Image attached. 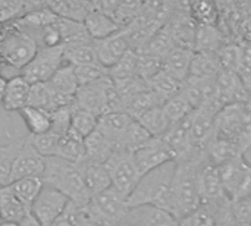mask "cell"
<instances>
[{"label": "cell", "instance_id": "e0dca14e", "mask_svg": "<svg viewBox=\"0 0 251 226\" xmlns=\"http://www.w3.org/2000/svg\"><path fill=\"white\" fill-rule=\"evenodd\" d=\"M134 121L135 119H132L125 112H109V113H106V115L99 118L97 129L109 141H112L113 146L118 150V144H119L121 138L124 137V134L126 132V129L129 128V125Z\"/></svg>", "mask_w": 251, "mask_h": 226}, {"label": "cell", "instance_id": "c3c4849f", "mask_svg": "<svg viewBox=\"0 0 251 226\" xmlns=\"http://www.w3.org/2000/svg\"><path fill=\"white\" fill-rule=\"evenodd\" d=\"M115 226H132V225H129V224H128L126 221H122V222H119L118 225H115Z\"/></svg>", "mask_w": 251, "mask_h": 226}, {"label": "cell", "instance_id": "44dd1931", "mask_svg": "<svg viewBox=\"0 0 251 226\" xmlns=\"http://www.w3.org/2000/svg\"><path fill=\"white\" fill-rule=\"evenodd\" d=\"M224 71L218 53H204V51H194L190 76L207 81H216L221 72Z\"/></svg>", "mask_w": 251, "mask_h": 226}, {"label": "cell", "instance_id": "603a6c76", "mask_svg": "<svg viewBox=\"0 0 251 226\" xmlns=\"http://www.w3.org/2000/svg\"><path fill=\"white\" fill-rule=\"evenodd\" d=\"M21 121L28 129V135H41L50 131L53 124V115L47 110L26 106L18 112Z\"/></svg>", "mask_w": 251, "mask_h": 226}, {"label": "cell", "instance_id": "681fc988", "mask_svg": "<svg viewBox=\"0 0 251 226\" xmlns=\"http://www.w3.org/2000/svg\"><path fill=\"white\" fill-rule=\"evenodd\" d=\"M3 28H4V24H3V22H0V34H1V31H3Z\"/></svg>", "mask_w": 251, "mask_h": 226}, {"label": "cell", "instance_id": "7dc6e473", "mask_svg": "<svg viewBox=\"0 0 251 226\" xmlns=\"http://www.w3.org/2000/svg\"><path fill=\"white\" fill-rule=\"evenodd\" d=\"M81 226H100V225H97V224H93V222H88V221H85L84 224Z\"/></svg>", "mask_w": 251, "mask_h": 226}, {"label": "cell", "instance_id": "60d3db41", "mask_svg": "<svg viewBox=\"0 0 251 226\" xmlns=\"http://www.w3.org/2000/svg\"><path fill=\"white\" fill-rule=\"evenodd\" d=\"M216 225V213L206 207L200 206L190 215L184 216L178 221V226H215Z\"/></svg>", "mask_w": 251, "mask_h": 226}, {"label": "cell", "instance_id": "ab89813d", "mask_svg": "<svg viewBox=\"0 0 251 226\" xmlns=\"http://www.w3.org/2000/svg\"><path fill=\"white\" fill-rule=\"evenodd\" d=\"M62 137L63 135L50 129L41 135H29V140H31V144L35 147V150L41 156L53 157V156H57V149H59Z\"/></svg>", "mask_w": 251, "mask_h": 226}, {"label": "cell", "instance_id": "1f68e13d", "mask_svg": "<svg viewBox=\"0 0 251 226\" xmlns=\"http://www.w3.org/2000/svg\"><path fill=\"white\" fill-rule=\"evenodd\" d=\"M188 10L197 26L203 25H212L216 26L219 25V4L213 1H193L188 3Z\"/></svg>", "mask_w": 251, "mask_h": 226}, {"label": "cell", "instance_id": "83f0119b", "mask_svg": "<svg viewBox=\"0 0 251 226\" xmlns=\"http://www.w3.org/2000/svg\"><path fill=\"white\" fill-rule=\"evenodd\" d=\"M57 157H62L68 162H72L75 165L85 160V146L84 138L79 137L76 132L69 129L60 140L59 149H57Z\"/></svg>", "mask_w": 251, "mask_h": 226}, {"label": "cell", "instance_id": "7a4b0ae2", "mask_svg": "<svg viewBox=\"0 0 251 226\" xmlns=\"http://www.w3.org/2000/svg\"><path fill=\"white\" fill-rule=\"evenodd\" d=\"M41 179L44 185H49L66 196L72 204L85 207L91 201V196L87 191L81 171L78 165L72 162L57 156L46 157V168Z\"/></svg>", "mask_w": 251, "mask_h": 226}, {"label": "cell", "instance_id": "f35d334b", "mask_svg": "<svg viewBox=\"0 0 251 226\" xmlns=\"http://www.w3.org/2000/svg\"><path fill=\"white\" fill-rule=\"evenodd\" d=\"M109 78L113 82L125 81L138 76V56L134 50H129L113 68L107 71Z\"/></svg>", "mask_w": 251, "mask_h": 226}, {"label": "cell", "instance_id": "52a82bcc", "mask_svg": "<svg viewBox=\"0 0 251 226\" xmlns=\"http://www.w3.org/2000/svg\"><path fill=\"white\" fill-rule=\"evenodd\" d=\"M229 201L251 197V166L238 156L218 168Z\"/></svg>", "mask_w": 251, "mask_h": 226}, {"label": "cell", "instance_id": "9a60e30c", "mask_svg": "<svg viewBox=\"0 0 251 226\" xmlns=\"http://www.w3.org/2000/svg\"><path fill=\"white\" fill-rule=\"evenodd\" d=\"M29 93H31V84L22 75H18L15 78L7 79L0 104L6 112L18 113L19 110L28 106Z\"/></svg>", "mask_w": 251, "mask_h": 226}, {"label": "cell", "instance_id": "8fae6325", "mask_svg": "<svg viewBox=\"0 0 251 226\" xmlns=\"http://www.w3.org/2000/svg\"><path fill=\"white\" fill-rule=\"evenodd\" d=\"M46 168V157L41 156L26 137L22 149L13 160L10 172V184L25 178H41Z\"/></svg>", "mask_w": 251, "mask_h": 226}, {"label": "cell", "instance_id": "e575fe53", "mask_svg": "<svg viewBox=\"0 0 251 226\" xmlns=\"http://www.w3.org/2000/svg\"><path fill=\"white\" fill-rule=\"evenodd\" d=\"M63 47H65V62L72 66L100 65L96 56L93 41L84 44H75V46H63Z\"/></svg>", "mask_w": 251, "mask_h": 226}, {"label": "cell", "instance_id": "4fadbf2b", "mask_svg": "<svg viewBox=\"0 0 251 226\" xmlns=\"http://www.w3.org/2000/svg\"><path fill=\"white\" fill-rule=\"evenodd\" d=\"M93 46H94L99 63L106 71L113 68L131 50L126 38L124 37V34L121 31L110 37H106L103 40H94Z\"/></svg>", "mask_w": 251, "mask_h": 226}, {"label": "cell", "instance_id": "30bf717a", "mask_svg": "<svg viewBox=\"0 0 251 226\" xmlns=\"http://www.w3.org/2000/svg\"><path fill=\"white\" fill-rule=\"evenodd\" d=\"M200 201L201 206L212 209L215 213L231 203L225 193L218 168L210 166L209 163H206L200 172Z\"/></svg>", "mask_w": 251, "mask_h": 226}, {"label": "cell", "instance_id": "7c38bea8", "mask_svg": "<svg viewBox=\"0 0 251 226\" xmlns=\"http://www.w3.org/2000/svg\"><path fill=\"white\" fill-rule=\"evenodd\" d=\"M135 165L141 175L151 172L169 162H175L174 153L166 144V141L160 138H151L146 146H143L140 150L132 153Z\"/></svg>", "mask_w": 251, "mask_h": 226}, {"label": "cell", "instance_id": "b9f144b4", "mask_svg": "<svg viewBox=\"0 0 251 226\" xmlns=\"http://www.w3.org/2000/svg\"><path fill=\"white\" fill-rule=\"evenodd\" d=\"M74 72L76 76V81L79 84V87L82 85H88L93 82H97L107 75V71L100 66V65H82V66H74Z\"/></svg>", "mask_w": 251, "mask_h": 226}, {"label": "cell", "instance_id": "7402d4cb", "mask_svg": "<svg viewBox=\"0 0 251 226\" xmlns=\"http://www.w3.org/2000/svg\"><path fill=\"white\" fill-rule=\"evenodd\" d=\"M28 215H29V210L15 196L10 185L0 188V219H1V222L21 224Z\"/></svg>", "mask_w": 251, "mask_h": 226}, {"label": "cell", "instance_id": "ee69618b", "mask_svg": "<svg viewBox=\"0 0 251 226\" xmlns=\"http://www.w3.org/2000/svg\"><path fill=\"white\" fill-rule=\"evenodd\" d=\"M21 138H25V137L16 135L13 121L10 119V113L6 112L0 104V140H6V143L9 144Z\"/></svg>", "mask_w": 251, "mask_h": 226}, {"label": "cell", "instance_id": "f546056e", "mask_svg": "<svg viewBox=\"0 0 251 226\" xmlns=\"http://www.w3.org/2000/svg\"><path fill=\"white\" fill-rule=\"evenodd\" d=\"M57 28L62 37V46H75V44H84L93 41L85 29L84 22L59 18Z\"/></svg>", "mask_w": 251, "mask_h": 226}, {"label": "cell", "instance_id": "ffe728a7", "mask_svg": "<svg viewBox=\"0 0 251 226\" xmlns=\"http://www.w3.org/2000/svg\"><path fill=\"white\" fill-rule=\"evenodd\" d=\"M84 25H85V29L93 41L103 40V38L110 37L121 31V26L109 15L99 10L96 7V4H94V9L84 19Z\"/></svg>", "mask_w": 251, "mask_h": 226}, {"label": "cell", "instance_id": "ba28073f", "mask_svg": "<svg viewBox=\"0 0 251 226\" xmlns=\"http://www.w3.org/2000/svg\"><path fill=\"white\" fill-rule=\"evenodd\" d=\"M69 200L60 191L43 185L40 194L31 206L29 215L41 226H51L66 210L69 206Z\"/></svg>", "mask_w": 251, "mask_h": 226}, {"label": "cell", "instance_id": "5b68a950", "mask_svg": "<svg viewBox=\"0 0 251 226\" xmlns=\"http://www.w3.org/2000/svg\"><path fill=\"white\" fill-rule=\"evenodd\" d=\"M104 166L107 169L112 188L128 199L143 176L135 165L132 153L118 150L107 159Z\"/></svg>", "mask_w": 251, "mask_h": 226}, {"label": "cell", "instance_id": "4dcf8cb0", "mask_svg": "<svg viewBox=\"0 0 251 226\" xmlns=\"http://www.w3.org/2000/svg\"><path fill=\"white\" fill-rule=\"evenodd\" d=\"M181 87H182V82L175 79L172 75H169L163 69L159 74H156L151 79H149V88L160 99L162 103H165L166 100L178 94L181 91Z\"/></svg>", "mask_w": 251, "mask_h": 226}, {"label": "cell", "instance_id": "4316f807", "mask_svg": "<svg viewBox=\"0 0 251 226\" xmlns=\"http://www.w3.org/2000/svg\"><path fill=\"white\" fill-rule=\"evenodd\" d=\"M157 106H163V103L160 101V99L149 88L143 93L135 94L134 97L128 99L124 104V112L126 115H129L132 119L138 121L144 113H147L149 110L157 107Z\"/></svg>", "mask_w": 251, "mask_h": 226}, {"label": "cell", "instance_id": "9c48e42d", "mask_svg": "<svg viewBox=\"0 0 251 226\" xmlns=\"http://www.w3.org/2000/svg\"><path fill=\"white\" fill-rule=\"evenodd\" d=\"M112 88V79L109 76L78 88L75 94V104L94 116L100 118L109 110V91Z\"/></svg>", "mask_w": 251, "mask_h": 226}, {"label": "cell", "instance_id": "cb8c5ba5", "mask_svg": "<svg viewBox=\"0 0 251 226\" xmlns=\"http://www.w3.org/2000/svg\"><path fill=\"white\" fill-rule=\"evenodd\" d=\"M84 146H85V159L97 163H106L107 159L116 151L113 143L109 141L99 129H96L84 140Z\"/></svg>", "mask_w": 251, "mask_h": 226}, {"label": "cell", "instance_id": "484cf974", "mask_svg": "<svg viewBox=\"0 0 251 226\" xmlns=\"http://www.w3.org/2000/svg\"><path fill=\"white\" fill-rule=\"evenodd\" d=\"M47 6L59 16L65 19H72L84 22L87 15L94 9V1H47Z\"/></svg>", "mask_w": 251, "mask_h": 226}, {"label": "cell", "instance_id": "836d02e7", "mask_svg": "<svg viewBox=\"0 0 251 226\" xmlns=\"http://www.w3.org/2000/svg\"><path fill=\"white\" fill-rule=\"evenodd\" d=\"M150 140H151V137L141 126V124L138 121H134L129 125V128L126 129V132L124 134V137L121 138V141L118 144V150L126 151V153H135L143 146H146Z\"/></svg>", "mask_w": 251, "mask_h": 226}, {"label": "cell", "instance_id": "5bb4252c", "mask_svg": "<svg viewBox=\"0 0 251 226\" xmlns=\"http://www.w3.org/2000/svg\"><path fill=\"white\" fill-rule=\"evenodd\" d=\"M124 221L132 226H178V221L169 212L156 206L129 207Z\"/></svg>", "mask_w": 251, "mask_h": 226}, {"label": "cell", "instance_id": "f907efd6", "mask_svg": "<svg viewBox=\"0 0 251 226\" xmlns=\"http://www.w3.org/2000/svg\"><path fill=\"white\" fill-rule=\"evenodd\" d=\"M0 224H1V219H0Z\"/></svg>", "mask_w": 251, "mask_h": 226}, {"label": "cell", "instance_id": "8992f818", "mask_svg": "<svg viewBox=\"0 0 251 226\" xmlns=\"http://www.w3.org/2000/svg\"><path fill=\"white\" fill-rule=\"evenodd\" d=\"M65 65V47H40L32 60L21 71V75L31 84L49 82Z\"/></svg>", "mask_w": 251, "mask_h": 226}, {"label": "cell", "instance_id": "f6af8a7d", "mask_svg": "<svg viewBox=\"0 0 251 226\" xmlns=\"http://www.w3.org/2000/svg\"><path fill=\"white\" fill-rule=\"evenodd\" d=\"M215 226H238L231 213V203L216 213V225Z\"/></svg>", "mask_w": 251, "mask_h": 226}, {"label": "cell", "instance_id": "d6a6232c", "mask_svg": "<svg viewBox=\"0 0 251 226\" xmlns=\"http://www.w3.org/2000/svg\"><path fill=\"white\" fill-rule=\"evenodd\" d=\"M26 137L9 144H0V188H4L10 184V172H12L13 160L18 156L19 150L22 149Z\"/></svg>", "mask_w": 251, "mask_h": 226}, {"label": "cell", "instance_id": "74e56055", "mask_svg": "<svg viewBox=\"0 0 251 226\" xmlns=\"http://www.w3.org/2000/svg\"><path fill=\"white\" fill-rule=\"evenodd\" d=\"M163 110L168 115L171 124L176 125L184 122L194 112V107L190 104L187 97L179 91L178 94H175L174 97H171L163 103Z\"/></svg>", "mask_w": 251, "mask_h": 226}, {"label": "cell", "instance_id": "6da1fadb", "mask_svg": "<svg viewBox=\"0 0 251 226\" xmlns=\"http://www.w3.org/2000/svg\"><path fill=\"white\" fill-rule=\"evenodd\" d=\"M206 163L207 162L204 154H194L176 162L168 207V212L176 221L182 219L201 206L200 172Z\"/></svg>", "mask_w": 251, "mask_h": 226}, {"label": "cell", "instance_id": "bcb514c9", "mask_svg": "<svg viewBox=\"0 0 251 226\" xmlns=\"http://www.w3.org/2000/svg\"><path fill=\"white\" fill-rule=\"evenodd\" d=\"M0 226H21L19 224H9V222H1Z\"/></svg>", "mask_w": 251, "mask_h": 226}, {"label": "cell", "instance_id": "f1b7e54d", "mask_svg": "<svg viewBox=\"0 0 251 226\" xmlns=\"http://www.w3.org/2000/svg\"><path fill=\"white\" fill-rule=\"evenodd\" d=\"M138 122L141 124V126L149 132V135L151 138H160L163 137L172 126L168 115L163 110V106H157L151 110H149L147 113H144Z\"/></svg>", "mask_w": 251, "mask_h": 226}, {"label": "cell", "instance_id": "d590c367", "mask_svg": "<svg viewBox=\"0 0 251 226\" xmlns=\"http://www.w3.org/2000/svg\"><path fill=\"white\" fill-rule=\"evenodd\" d=\"M9 185H10L12 191L15 193V196L22 201V204L28 210H31V206L35 201L37 196L40 194L44 184H43L41 178H25V179L15 181Z\"/></svg>", "mask_w": 251, "mask_h": 226}, {"label": "cell", "instance_id": "d4e9b609", "mask_svg": "<svg viewBox=\"0 0 251 226\" xmlns=\"http://www.w3.org/2000/svg\"><path fill=\"white\" fill-rule=\"evenodd\" d=\"M47 84L57 96L65 97V99H75V94L79 88V84H78L75 72H74V66L66 62L51 76V79Z\"/></svg>", "mask_w": 251, "mask_h": 226}, {"label": "cell", "instance_id": "d6986e66", "mask_svg": "<svg viewBox=\"0 0 251 226\" xmlns=\"http://www.w3.org/2000/svg\"><path fill=\"white\" fill-rule=\"evenodd\" d=\"M229 43L228 35L222 31L219 25H203L197 26L196 38H194V51L204 53H219L221 49Z\"/></svg>", "mask_w": 251, "mask_h": 226}, {"label": "cell", "instance_id": "ac0fdd59", "mask_svg": "<svg viewBox=\"0 0 251 226\" xmlns=\"http://www.w3.org/2000/svg\"><path fill=\"white\" fill-rule=\"evenodd\" d=\"M193 57L194 50L185 47H174L163 60V71H166L179 82H184L190 76Z\"/></svg>", "mask_w": 251, "mask_h": 226}, {"label": "cell", "instance_id": "7bdbcfd3", "mask_svg": "<svg viewBox=\"0 0 251 226\" xmlns=\"http://www.w3.org/2000/svg\"><path fill=\"white\" fill-rule=\"evenodd\" d=\"M231 213L238 226H251V197L231 201Z\"/></svg>", "mask_w": 251, "mask_h": 226}, {"label": "cell", "instance_id": "2e32d148", "mask_svg": "<svg viewBox=\"0 0 251 226\" xmlns=\"http://www.w3.org/2000/svg\"><path fill=\"white\" fill-rule=\"evenodd\" d=\"M78 168L81 171L84 184H85L87 191L90 193L91 199L112 187L110 178H109V174H107L104 163L90 162L85 159L81 163H78Z\"/></svg>", "mask_w": 251, "mask_h": 226}, {"label": "cell", "instance_id": "277c9868", "mask_svg": "<svg viewBox=\"0 0 251 226\" xmlns=\"http://www.w3.org/2000/svg\"><path fill=\"white\" fill-rule=\"evenodd\" d=\"M128 210V199L110 187L91 199L84 207V216L85 221L100 226H115L125 219Z\"/></svg>", "mask_w": 251, "mask_h": 226}, {"label": "cell", "instance_id": "8d00e7d4", "mask_svg": "<svg viewBox=\"0 0 251 226\" xmlns=\"http://www.w3.org/2000/svg\"><path fill=\"white\" fill-rule=\"evenodd\" d=\"M97 125H99V118L78 107L74 101L72 112H71V129L85 140L90 134H93L97 129Z\"/></svg>", "mask_w": 251, "mask_h": 226}, {"label": "cell", "instance_id": "3957f363", "mask_svg": "<svg viewBox=\"0 0 251 226\" xmlns=\"http://www.w3.org/2000/svg\"><path fill=\"white\" fill-rule=\"evenodd\" d=\"M176 162H169L141 176L137 187L128 197V206H156L168 212L171 184L174 179Z\"/></svg>", "mask_w": 251, "mask_h": 226}]
</instances>
